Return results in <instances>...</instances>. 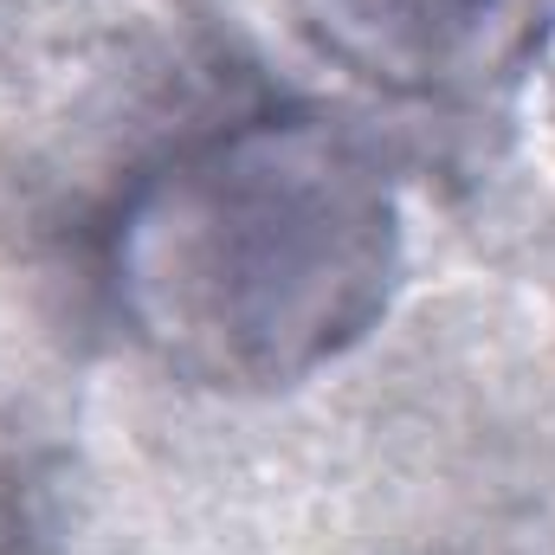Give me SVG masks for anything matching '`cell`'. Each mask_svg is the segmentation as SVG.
Here are the masks:
<instances>
[{"instance_id": "cell-3", "label": "cell", "mask_w": 555, "mask_h": 555, "mask_svg": "<svg viewBox=\"0 0 555 555\" xmlns=\"http://www.w3.org/2000/svg\"><path fill=\"white\" fill-rule=\"evenodd\" d=\"M0 555H39V524H33V491H26V465L0 426Z\"/></svg>"}, {"instance_id": "cell-2", "label": "cell", "mask_w": 555, "mask_h": 555, "mask_svg": "<svg viewBox=\"0 0 555 555\" xmlns=\"http://www.w3.org/2000/svg\"><path fill=\"white\" fill-rule=\"evenodd\" d=\"M550 0H291L297 33L388 98H459L511 72Z\"/></svg>"}, {"instance_id": "cell-1", "label": "cell", "mask_w": 555, "mask_h": 555, "mask_svg": "<svg viewBox=\"0 0 555 555\" xmlns=\"http://www.w3.org/2000/svg\"><path fill=\"white\" fill-rule=\"evenodd\" d=\"M408 266L375 142L323 111H240L149 155L98 227V284L194 388H291L349 356Z\"/></svg>"}, {"instance_id": "cell-4", "label": "cell", "mask_w": 555, "mask_h": 555, "mask_svg": "<svg viewBox=\"0 0 555 555\" xmlns=\"http://www.w3.org/2000/svg\"><path fill=\"white\" fill-rule=\"evenodd\" d=\"M530 59H537V72H543V117H550V137H555V0H550V13H543V26H537Z\"/></svg>"}]
</instances>
